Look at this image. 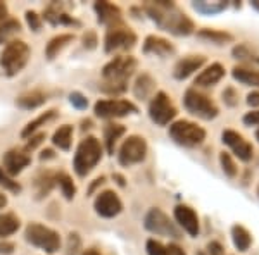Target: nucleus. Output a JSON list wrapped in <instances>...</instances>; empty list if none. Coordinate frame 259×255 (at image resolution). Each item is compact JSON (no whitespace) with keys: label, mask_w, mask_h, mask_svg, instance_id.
I'll return each mask as SVG.
<instances>
[{"label":"nucleus","mask_w":259,"mask_h":255,"mask_svg":"<svg viewBox=\"0 0 259 255\" xmlns=\"http://www.w3.org/2000/svg\"><path fill=\"white\" fill-rule=\"evenodd\" d=\"M175 219L182 226L183 231H187L190 236H197L200 233V224H199V216L195 214V211L189 206H177L175 207Z\"/></svg>","instance_id":"obj_16"},{"label":"nucleus","mask_w":259,"mask_h":255,"mask_svg":"<svg viewBox=\"0 0 259 255\" xmlns=\"http://www.w3.org/2000/svg\"><path fill=\"white\" fill-rule=\"evenodd\" d=\"M0 186H4L7 191H11V193H21V190H23V186H21V183L16 181L14 178L9 176V174L6 173V171L0 167Z\"/></svg>","instance_id":"obj_37"},{"label":"nucleus","mask_w":259,"mask_h":255,"mask_svg":"<svg viewBox=\"0 0 259 255\" xmlns=\"http://www.w3.org/2000/svg\"><path fill=\"white\" fill-rule=\"evenodd\" d=\"M195 255H206V253H204V252H197V253H195Z\"/></svg>","instance_id":"obj_60"},{"label":"nucleus","mask_w":259,"mask_h":255,"mask_svg":"<svg viewBox=\"0 0 259 255\" xmlns=\"http://www.w3.org/2000/svg\"><path fill=\"white\" fill-rule=\"evenodd\" d=\"M69 102H71V106L74 109H78V111H85V109L89 107V98L83 93H80V91H73V93L69 95Z\"/></svg>","instance_id":"obj_39"},{"label":"nucleus","mask_w":259,"mask_h":255,"mask_svg":"<svg viewBox=\"0 0 259 255\" xmlns=\"http://www.w3.org/2000/svg\"><path fill=\"white\" fill-rule=\"evenodd\" d=\"M137 43V35L130 28L118 24L114 28H109L104 38V50L107 54H114L118 50H132Z\"/></svg>","instance_id":"obj_12"},{"label":"nucleus","mask_w":259,"mask_h":255,"mask_svg":"<svg viewBox=\"0 0 259 255\" xmlns=\"http://www.w3.org/2000/svg\"><path fill=\"white\" fill-rule=\"evenodd\" d=\"M83 47L89 48V50H94L95 47H97L99 40H97V35H95V31H87L85 35H83Z\"/></svg>","instance_id":"obj_44"},{"label":"nucleus","mask_w":259,"mask_h":255,"mask_svg":"<svg viewBox=\"0 0 259 255\" xmlns=\"http://www.w3.org/2000/svg\"><path fill=\"white\" fill-rule=\"evenodd\" d=\"M197 36L200 40L211 41L214 45H225L228 41L233 40V36L227 31H220V30H209V28H204V30L197 31Z\"/></svg>","instance_id":"obj_34"},{"label":"nucleus","mask_w":259,"mask_h":255,"mask_svg":"<svg viewBox=\"0 0 259 255\" xmlns=\"http://www.w3.org/2000/svg\"><path fill=\"white\" fill-rule=\"evenodd\" d=\"M52 143L59 150L68 152L71 148V143H73V126L71 124H62V126L57 128L52 135Z\"/></svg>","instance_id":"obj_29"},{"label":"nucleus","mask_w":259,"mask_h":255,"mask_svg":"<svg viewBox=\"0 0 259 255\" xmlns=\"http://www.w3.org/2000/svg\"><path fill=\"white\" fill-rule=\"evenodd\" d=\"M95 116L100 119H116V118H124L130 114H137L139 107L130 100H99L94 106Z\"/></svg>","instance_id":"obj_11"},{"label":"nucleus","mask_w":259,"mask_h":255,"mask_svg":"<svg viewBox=\"0 0 259 255\" xmlns=\"http://www.w3.org/2000/svg\"><path fill=\"white\" fill-rule=\"evenodd\" d=\"M149 118L157 126H166L177 118V107L164 91H157L149 104Z\"/></svg>","instance_id":"obj_10"},{"label":"nucleus","mask_w":259,"mask_h":255,"mask_svg":"<svg viewBox=\"0 0 259 255\" xmlns=\"http://www.w3.org/2000/svg\"><path fill=\"white\" fill-rule=\"evenodd\" d=\"M124 131L126 129H124L123 124H116V123H111L104 128V140H106V150L109 156H114V147L119 138L124 135Z\"/></svg>","instance_id":"obj_28"},{"label":"nucleus","mask_w":259,"mask_h":255,"mask_svg":"<svg viewBox=\"0 0 259 255\" xmlns=\"http://www.w3.org/2000/svg\"><path fill=\"white\" fill-rule=\"evenodd\" d=\"M192 7L202 16H216L223 12L228 7V2L225 0H218V2H206V0H195L192 2Z\"/></svg>","instance_id":"obj_31"},{"label":"nucleus","mask_w":259,"mask_h":255,"mask_svg":"<svg viewBox=\"0 0 259 255\" xmlns=\"http://www.w3.org/2000/svg\"><path fill=\"white\" fill-rule=\"evenodd\" d=\"M7 206V196L4 193H0V209H4Z\"/></svg>","instance_id":"obj_54"},{"label":"nucleus","mask_w":259,"mask_h":255,"mask_svg":"<svg viewBox=\"0 0 259 255\" xmlns=\"http://www.w3.org/2000/svg\"><path fill=\"white\" fill-rule=\"evenodd\" d=\"M223 102L227 104L228 107H235L237 104H239V93H237V90L232 88V86L225 88V91H223Z\"/></svg>","instance_id":"obj_42"},{"label":"nucleus","mask_w":259,"mask_h":255,"mask_svg":"<svg viewBox=\"0 0 259 255\" xmlns=\"http://www.w3.org/2000/svg\"><path fill=\"white\" fill-rule=\"evenodd\" d=\"M247 106L259 107V91H252V93L247 95Z\"/></svg>","instance_id":"obj_49"},{"label":"nucleus","mask_w":259,"mask_h":255,"mask_svg":"<svg viewBox=\"0 0 259 255\" xmlns=\"http://www.w3.org/2000/svg\"><path fill=\"white\" fill-rule=\"evenodd\" d=\"M114 179L118 181V185H119V186H124V178L121 176V174H114Z\"/></svg>","instance_id":"obj_55"},{"label":"nucleus","mask_w":259,"mask_h":255,"mask_svg":"<svg viewBox=\"0 0 259 255\" xmlns=\"http://www.w3.org/2000/svg\"><path fill=\"white\" fill-rule=\"evenodd\" d=\"M44 19L52 26H80V21H76L73 16H69L64 11V6L57 2H52L44 11Z\"/></svg>","instance_id":"obj_17"},{"label":"nucleus","mask_w":259,"mask_h":255,"mask_svg":"<svg viewBox=\"0 0 259 255\" xmlns=\"http://www.w3.org/2000/svg\"><path fill=\"white\" fill-rule=\"evenodd\" d=\"M56 185H59L62 195H64L66 200H73L74 198V195H76V186H74L71 176H68L66 173L56 174Z\"/></svg>","instance_id":"obj_36"},{"label":"nucleus","mask_w":259,"mask_h":255,"mask_svg":"<svg viewBox=\"0 0 259 255\" xmlns=\"http://www.w3.org/2000/svg\"><path fill=\"white\" fill-rule=\"evenodd\" d=\"M144 226L145 229L154 235H161V236H168V238H175V240H180L182 238V233L177 228V224L169 219L161 209L154 207L145 214L144 217Z\"/></svg>","instance_id":"obj_8"},{"label":"nucleus","mask_w":259,"mask_h":255,"mask_svg":"<svg viewBox=\"0 0 259 255\" xmlns=\"http://www.w3.org/2000/svg\"><path fill=\"white\" fill-rule=\"evenodd\" d=\"M144 11L149 18L161 28L175 36H189L194 33V21L185 14L175 2L168 0H156V2H145Z\"/></svg>","instance_id":"obj_1"},{"label":"nucleus","mask_w":259,"mask_h":255,"mask_svg":"<svg viewBox=\"0 0 259 255\" xmlns=\"http://www.w3.org/2000/svg\"><path fill=\"white\" fill-rule=\"evenodd\" d=\"M204 64H206V57L204 56H187L175 64L173 76L180 79V81H183V79L192 76L195 71H199Z\"/></svg>","instance_id":"obj_19"},{"label":"nucleus","mask_w":259,"mask_h":255,"mask_svg":"<svg viewBox=\"0 0 259 255\" xmlns=\"http://www.w3.org/2000/svg\"><path fill=\"white\" fill-rule=\"evenodd\" d=\"M102 159V145L95 136H87L80 141L73 159L74 173L80 178H85Z\"/></svg>","instance_id":"obj_3"},{"label":"nucleus","mask_w":259,"mask_h":255,"mask_svg":"<svg viewBox=\"0 0 259 255\" xmlns=\"http://www.w3.org/2000/svg\"><path fill=\"white\" fill-rule=\"evenodd\" d=\"M183 106L192 116L204 121H211L220 114V109L206 93L199 91L197 88H189L183 95Z\"/></svg>","instance_id":"obj_7"},{"label":"nucleus","mask_w":259,"mask_h":255,"mask_svg":"<svg viewBox=\"0 0 259 255\" xmlns=\"http://www.w3.org/2000/svg\"><path fill=\"white\" fill-rule=\"evenodd\" d=\"M26 24L30 26L31 31H40L41 30V16L36 14L35 11H26Z\"/></svg>","instance_id":"obj_41"},{"label":"nucleus","mask_w":259,"mask_h":255,"mask_svg":"<svg viewBox=\"0 0 259 255\" xmlns=\"http://www.w3.org/2000/svg\"><path fill=\"white\" fill-rule=\"evenodd\" d=\"M147 157V141L144 136L132 135L123 141V145L119 147L118 152V161L121 166L130 167L135 166L139 162L145 161Z\"/></svg>","instance_id":"obj_9"},{"label":"nucleus","mask_w":259,"mask_h":255,"mask_svg":"<svg viewBox=\"0 0 259 255\" xmlns=\"http://www.w3.org/2000/svg\"><path fill=\"white\" fill-rule=\"evenodd\" d=\"M81 246V240L76 233H71L68 238V255H78Z\"/></svg>","instance_id":"obj_43"},{"label":"nucleus","mask_w":259,"mask_h":255,"mask_svg":"<svg viewBox=\"0 0 259 255\" xmlns=\"http://www.w3.org/2000/svg\"><path fill=\"white\" fill-rule=\"evenodd\" d=\"M256 140L259 141V129H257V131H256Z\"/></svg>","instance_id":"obj_59"},{"label":"nucleus","mask_w":259,"mask_h":255,"mask_svg":"<svg viewBox=\"0 0 259 255\" xmlns=\"http://www.w3.org/2000/svg\"><path fill=\"white\" fill-rule=\"evenodd\" d=\"M54 157V152L52 150H44V152H41V156H40V161H45V159H52Z\"/></svg>","instance_id":"obj_52"},{"label":"nucleus","mask_w":259,"mask_h":255,"mask_svg":"<svg viewBox=\"0 0 259 255\" xmlns=\"http://www.w3.org/2000/svg\"><path fill=\"white\" fill-rule=\"evenodd\" d=\"M73 40H74V35H71V33H62V35L54 36L47 43V47H45V57H47L49 61H54Z\"/></svg>","instance_id":"obj_25"},{"label":"nucleus","mask_w":259,"mask_h":255,"mask_svg":"<svg viewBox=\"0 0 259 255\" xmlns=\"http://www.w3.org/2000/svg\"><path fill=\"white\" fill-rule=\"evenodd\" d=\"M16 250V245L12 241L0 240V255H12Z\"/></svg>","instance_id":"obj_47"},{"label":"nucleus","mask_w":259,"mask_h":255,"mask_svg":"<svg viewBox=\"0 0 259 255\" xmlns=\"http://www.w3.org/2000/svg\"><path fill=\"white\" fill-rule=\"evenodd\" d=\"M137 71V59L132 56H118L102 68V91L119 95L126 90L128 79Z\"/></svg>","instance_id":"obj_2"},{"label":"nucleus","mask_w":259,"mask_h":255,"mask_svg":"<svg viewBox=\"0 0 259 255\" xmlns=\"http://www.w3.org/2000/svg\"><path fill=\"white\" fill-rule=\"evenodd\" d=\"M104 181H106V178H104V176H100V178H97V179H95V183H94V185L90 186V193H92V191H94L95 188H97L99 185H102Z\"/></svg>","instance_id":"obj_53"},{"label":"nucleus","mask_w":259,"mask_h":255,"mask_svg":"<svg viewBox=\"0 0 259 255\" xmlns=\"http://www.w3.org/2000/svg\"><path fill=\"white\" fill-rule=\"evenodd\" d=\"M168 252H169V255H187L182 248H180L178 245H175V243H169L168 245Z\"/></svg>","instance_id":"obj_50"},{"label":"nucleus","mask_w":259,"mask_h":255,"mask_svg":"<svg viewBox=\"0 0 259 255\" xmlns=\"http://www.w3.org/2000/svg\"><path fill=\"white\" fill-rule=\"evenodd\" d=\"M95 212L100 217H106V219H111V217H116L123 211V202L119 200V196L114 193L112 190H106L100 191L94 202Z\"/></svg>","instance_id":"obj_14"},{"label":"nucleus","mask_w":259,"mask_h":255,"mask_svg":"<svg viewBox=\"0 0 259 255\" xmlns=\"http://www.w3.org/2000/svg\"><path fill=\"white\" fill-rule=\"evenodd\" d=\"M154 91H156V79L150 76L149 73H142L139 78L135 79V85H133V93L137 98L147 100L154 97Z\"/></svg>","instance_id":"obj_23"},{"label":"nucleus","mask_w":259,"mask_h":255,"mask_svg":"<svg viewBox=\"0 0 259 255\" xmlns=\"http://www.w3.org/2000/svg\"><path fill=\"white\" fill-rule=\"evenodd\" d=\"M57 118V111H54V109H50V111L44 112V114H40L36 119L30 121V123L24 126V129L21 131V136L23 138H30L33 136V133L36 131V129H40L41 126H45L47 123H50V121H54Z\"/></svg>","instance_id":"obj_30"},{"label":"nucleus","mask_w":259,"mask_h":255,"mask_svg":"<svg viewBox=\"0 0 259 255\" xmlns=\"http://www.w3.org/2000/svg\"><path fill=\"white\" fill-rule=\"evenodd\" d=\"M223 76H225V68L221 64H218V62H214V64L206 68L197 78H195L194 85L199 86V88H209V86H214L216 83H220L221 79H223Z\"/></svg>","instance_id":"obj_21"},{"label":"nucleus","mask_w":259,"mask_h":255,"mask_svg":"<svg viewBox=\"0 0 259 255\" xmlns=\"http://www.w3.org/2000/svg\"><path fill=\"white\" fill-rule=\"evenodd\" d=\"M232 76L233 79L242 83V85L259 88V71L257 69H250V68H245V66H235V68L232 69Z\"/></svg>","instance_id":"obj_27"},{"label":"nucleus","mask_w":259,"mask_h":255,"mask_svg":"<svg viewBox=\"0 0 259 255\" xmlns=\"http://www.w3.org/2000/svg\"><path fill=\"white\" fill-rule=\"evenodd\" d=\"M30 164H31V157L26 154V150L12 148L9 152L4 154V159H2V169L12 178L23 173Z\"/></svg>","instance_id":"obj_15"},{"label":"nucleus","mask_w":259,"mask_h":255,"mask_svg":"<svg viewBox=\"0 0 259 255\" xmlns=\"http://www.w3.org/2000/svg\"><path fill=\"white\" fill-rule=\"evenodd\" d=\"M207 250H209V255H223V246L218 241H211V243H207Z\"/></svg>","instance_id":"obj_48"},{"label":"nucleus","mask_w":259,"mask_h":255,"mask_svg":"<svg viewBox=\"0 0 259 255\" xmlns=\"http://www.w3.org/2000/svg\"><path fill=\"white\" fill-rule=\"evenodd\" d=\"M244 123L247 126H259V111H250L244 116Z\"/></svg>","instance_id":"obj_46"},{"label":"nucleus","mask_w":259,"mask_h":255,"mask_svg":"<svg viewBox=\"0 0 259 255\" xmlns=\"http://www.w3.org/2000/svg\"><path fill=\"white\" fill-rule=\"evenodd\" d=\"M232 56L235 57L237 61L244 62L245 68H250V69L259 68V54H256L252 48L247 47L245 43L235 45L233 50H232Z\"/></svg>","instance_id":"obj_26"},{"label":"nucleus","mask_w":259,"mask_h":255,"mask_svg":"<svg viewBox=\"0 0 259 255\" xmlns=\"http://www.w3.org/2000/svg\"><path fill=\"white\" fill-rule=\"evenodd\" d=\"M250 6H252L254 9L259 12V0H252V2H250Z\"/></svg>","instance_id":"obj_58"},{"label":"nucleus","mask_w":259,"mask_h":255,"mask_svg":"<svg viewBox=\"0 0 259 255\" xmlns=\"http://www.w3.org/2000/svg\"><path fill=\"white\" fill-rule=\"evenodd\" d=\"M232 240H233V245H235V248L239 250V252H247L250 243H252L250 233L240 224H235L232 228Z\"/></svg>","instance_id":"obj_32"},{"label":"nucleus","mask_w":259,"mask_h":255,"mask_svg":"<svg viewBox=\"0 0 259 255\" xmlns=\"http://www.w3.org/2000/svg\"><path fill=\"white\" fill-rule=\"evenodd\" d=\"M47 102V93H44L41 90H31L24 91L16 98V106L24 109V111H33V109H38L40 106Z\"/></svg>","instance_id":"obj_24"},{"label":"nucleus","mask_w":259,"mask_h":255,"mask_svg":"<svg viewBox=\"0 0 259 255\" xmlns=\"http://www.w3.org/2000/svg\"><path fill=\"white\" fill-rule=\"evenodd\" d=\"M92 128V121H83V131H85V129H90Z\"/></svg>","instance_id":"obj_57"},{"label":"nucleus","mask_w":259,"mask_h":255,"mask_svg":"<svg viewBox=\"0 0 259 255\" xmlns=\"http://www.w3.org/2000/svg\"><path fill=\"white\" fill-rule=\"evenodd\" d=\"M94 11L97 14V19L100 24L107 28H114L121 24V9L118 6L111 2H95L94 4Z\"/></svg>","instance_id":"obj_18"},{"label":"nucleus","mask_w":259,"mask_h":255,"mask_svg":"<svg viewBox=\"0 0 259 255\" xmlns=\"http://www.w3.org/2000/svg\"><path fill=\"white\" fill-rule=\"evenodd\" d=\"M221 141H223L242 162H249L254 156L252 145H250L240 133L233 131V129H225V131L221 133Z\"/></svg>","instance_id":"obj_13"},{"label":"nucleus","mask_w":259,"mask_h":255,"mask_svg":"<svg viewBox=\"0 0 259 255\" xmlns=\"http://www.w3.org/2000/svg\"><path fill=\"white\" fill-rule=\"evenodd\" d=\"M21 221L19 217L12 212H7V214H0V240H4L6 236L14 235L19 229Z\"/></svg>","instance_id":"obj_33"},{"label":"nucleus","mask_w":259,"mask_h":255,"mask_svg":"<svg viewBox=\"0 0 259 255\" xmlns=\"http://www.w3.org/2000/svg\"><path fill=\"white\" fill-rule=\"evenodd\" d=\"M54 186H56V173H52V171H41V173L36 174L35 181H33L36 200L45 198L52 191Z\"/></svg>","instance_id":"obj_22"},{"label":"nucleus","mask_w":259,"mask_h":255,"mask_svg":"<svg viewBox=\"0 0 259 255\" xmlns=\"http://www.w3.org/2000/svg\"><path fill=\"white\" fill-rule=\"evenodd\" d=\"M24 238L28 243H31L36 248H41L47 253H56L61 248V236L52 228L40 224V223H30L24 229Z\"/></svg>","instance_id":"obj_5"},{"label":"nucleus","mask_w":259,"mask_h":255,"mask_svg":"<svg viewBox=\"0 0 259 255\" xmlns=\"http://www.w3.org/2000/svg\"><path fill=\"white\" fill-rule=\"evenodd\" d=\"M21 31V23L14 18H7L0 23V43L9 41L12 36Z\"/></svg>","instance_id":"obj_35"},{"label":"nucleus","mask_w":259,"mask_h":255,"mask_svg":"<svg viewBox=\"0 0 259 255\" xmlns=\"http://www.w3.org/2000/svg\"><path fill=\"white\" fill-rule=\"evenodd\" d=\"M142 52L145 56H157V57H168L175 54V47L173 43H169L166 38H161V36L150 35L145 38L144 47H142Z\"/></svg>","instance_id":"obj_20"},{"label":"nucleus","mask_w":259,"mask_h":255,"mask_svg":"<svg viewBox=\"0 0 259 255\" xmlns=\"http://www.w3.org/2000/svg\"><path fill=\"white\" fill-rule=\"evenodd\" d=\"M147 253L149 255H169L168 246L162 245L157 240H149L147 241Z\"/></svg>","instance_id":"obj_40"},{"label":"nucleus","mask_w":259,"mask_h":255,"mask_svg":"<svg viewBox=\"0 0 259 255\" xmlns=\"http://www.w3.org/2000/svg\"><path fill=\"white\" fill-rule=\"evenodd\" d=\"M4 19H7V6L4 2H0V23Z\"/></svg>","instance_id":"obj_51"},{"label":"nucleus","mask_w":259,"mask_h":255,"mask_svg":"<svg viewBox=\"0 0 259 255\" xmlns=\"http://www.w3.org/2000/svg\"><path fill=\"white\" fill-rule=\"evenodd\" d=\"M169 138L175 141L177 145L182 147H197L206 140V129L197 126L192 121H175L169 126Z\"/></svg>","instance_id":"obj_6"},{"label":"nucleus","mask_w":259,"mask_h":255,"mask_svg":"<svg viewBox=\"0 0 259 255\" xmlns=\"http://www.w3.org/2000/svg\"><path fill=\"white\" fill-rule=\"evenodd\" d=\"M81 255H102L100 252H97V250H85Z\"/></svg>","instance_id":"obj_56"},{"label":"nucleus","mask_w":259,"mask_h":255,"mask_svg":"<svg viewBox=\"0 0 259 255\" xmlns=\"http://www.w3.org/2000/svg\"><path fill=\"white\" fill-rule=\"evenodd\" d=\"M28 140H30V141L26 143V152H30V150L36 148L41 143V141L45 140V133H38V135H35V136H30Z\"/></svg>","instance_id":"obj_45"},{"label":"nucleus","mask_w":259,"mask_h":255,"mask_svg":"<svg viewBox=\"0 0 259 255\" xmlns=\"http://www.w3.org/2000/svg\"><path fill=\"white\" fill-rule=\"evenodd\" d=\"M220 164H221L223 173L227 174L228 178H235L237 176V164H235V161H233L230 154H227V152L220 154Z\"/></svg>","instance_id":"obj_38"},{"label":"nucleus","mask_w":259,"mask_h":255,"mask_svg":"<svg viewBox=\"0 0 259 255\" xmlns=\"http://www.w3.org/2000/svg\"><path fill=\"white\" fill-rule=\"evenodd\" d=\"M31 50L26 41L23 40H12L6 45V48L0 54V68L7 76H16L26 68L30 61Z\"/></svg>","instance_id":"obj_4"}]
</instances>
